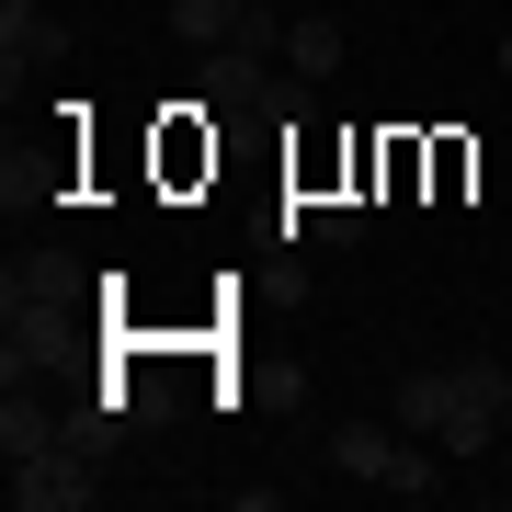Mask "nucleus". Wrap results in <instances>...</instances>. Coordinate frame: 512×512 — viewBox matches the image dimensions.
<instances>
[{
	"instance_id": "nucleus-1",
	"label": "nucleus",
	"mask_w": 512,
	"mask_h": 512,
	"mask_svg": "<svg viewBox=\"0 0 512 512\" xmlns=\"http://www.w3.org/2000/svg\"><path fill=\"white\" fill-rule=\"evenodd\" d=\"M501 421H512V376H501V365H456V410H444V433H433L444 467H478Z\"/></svg>"
},
{
	"instance_id": "nucleus-2",
	"label": "nucleus",
	"mask_w": 512,
	"mask_h": 512,
	"mask_svg": "<svg viewBox=\"0 0 512 512\" xmlns=\"http://www.w3.org/2000/svg\"><path fill=\"white\" fill-rule=\"evenodd\" d=\"M103 478L69 456V444H46V456H12V512H92Z\"/></svg>"
},
{
	"instance_id": "nucleus-3",
	"label": "nucleus",
	"mask_w": 512,
	"mask_h": 512,
	"mask_svg": "<svg viewBox=\"0 0 512 512\" xmlns=\"http://www.w3.org/2000/svg\"><path fill=\"white\" fill-rule=\"evenodd\" d=\"M262 80H274V57H251V46H217V57H205V114H251L262 103Z\"/></svg>"
},
{
	"instance_id": "nucleus-4",
	"label": "nucleus",
	"mask_w": 512,
	"mask_h": 512,
	"mask_svg": "<svg viewBox=\"0 0 512 512\" xmlns=\"http://www.w3.org/2000/svg\"><path fill=\"white\" fill-rule=\"evenodd\" d=\"M444 410H456V365H410L387 387V421H399V433H444Z\"/></svg>"
},
{
	"instance_id": "nucleus-5",
	"label": "nucleus",
	"mask_w": 512,
	"mask_h": 512,
	"mask_svg": "<svg viewBox=\"0 0 512 512\" xmlns=\"http://www.w3.org/2000/svg\"><path fill=\"white\" fill-rule=\"evenodd\" d=\"M387 456H399V421H330V467L342 478H387Z\"/></svg>"
},
{
	"instance_id": "nucleus-6",
	"label": "nucleus",
	"mask_w": 512,
	"mask_h": 512,
	"mask_svg": "<svg viewBox=\"0 0 512 512\" xmlns=\"http://www.w3.org/2000/svg\"><path fill=\"white\" fill-rule=\"evenodd\" d=\"M171 35H183L194 57H217V46L239 35V0H171Z\"/></svg>"
},
{
	"instance_id": "nucleus-7",
	"label": "nucleus",
	"mask_w": 512,
	"mask_h": 512,
	"mask_svg": "<svg viewBox=\"0 0 512 512\" xmlns=\"http://www.w3.org/2000/svg\"><path fill=\"white\" fill-rule=\"evenodd\" d=\"M285 57H296V69H308V80H330V69H342V23L296 12V23H285Z\"/></svg>"
},
{
	"instance_id": "nucleus-8",
	"label": "nucleus",
	"mask_w": 512,
	"mask_h": 512,
	"mask_svg": "<svg viewBox=\"0 0 512 512\" xmlns=\"http://www.w3.org/2000/svg\"><path fill=\"white\" fill-rule=\"evenodd\" d=\"M0 444H12V456H46V410H35V387H12V410H0Z\"/></svg>"
},
{
	"instance_id": "nucleus-9",
	"label": "nucleus",
	"mask_w": 512,
	"mask_h": 512,
	"mask_svg": "<svg viewBox=\"0 0 512 512\" xmlns=\"http://www.w3.org/2000/svg\"><path fill=\"white\" fill-rule=\"evenodd\" d=\"M501 69H512V35H501Z\"/></svg>"
}]
</instances>
